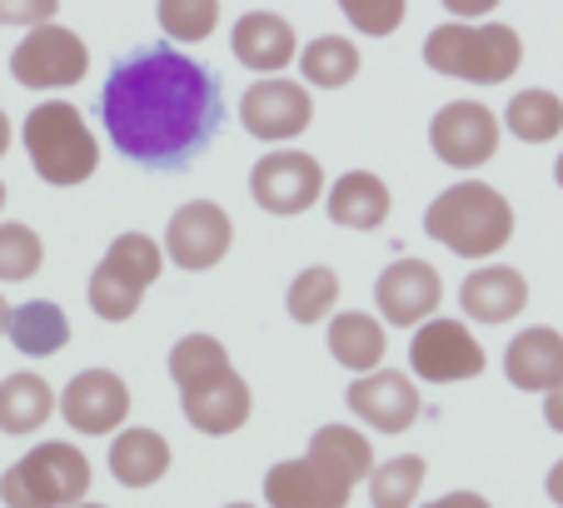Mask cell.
<instances>
[{"label":"cell","mask_w":563,"mask_h":508,"mask_svg":"<svg viewBox=\"0 0 563 508\" xmlns=\"http://www.w3.org/2000/svg\"><path fill=\"white\" fill-rule=\"evenodd\" d=\"M90 459L75 444H35L21 464L0 478V504L5 508H75L86 504Z\"/></svg>","instance_id":"5"},{"label":"cell","mask_w":563,"mask_h":508,"mask_svg":"<svg viewBox=\"0 0 563 508\" xmlns=\"http://www.w3.org/2000/svg\"><path fill=\"white\" fill-rule=\"evenodd\" d=\"M354 488L319 468L314 459H285L265 474V504L269 508H344Z\"/></svg>","instance_id":"15"},{"label":"cell","mask_w":563,"mask_h":508,"mask_svg":"<svg viewBox=\"0 0 563 508\" xmlns=\"http://www.w3.org/2000/svg\"><path fill=\"white\" fill-rule=\"evenodd\" d=\"M220 25V5L214 0H165L159 5V31L180 45H195Z\"/></svg>","instance_id":"33"},{"label":"cell","mask_w":563,"mask_h":508,"mask_svg":"<svg viewBox=\"0 0 563 508\" xmlns=\"http://www.w3.org/2000/svg\"><path fill=\"white\" fill-rule=\"evenodd\" d=\"M334 299H340V275H334L330 265H309L295 275L285 305H289V319H295V324H319V319L334 309Z\"/></svg>","instance_id":"31"},{"label":"cell","mask_w":563,"mask_h":508,"mask_svg":"<svg viewBox=\"0 0 563 508\" xmlns=\"http://www.w3.org/2000/svg\"><path fill=\"white\" fill-rule=\"evenodd\" d=\"M41 259H45V244L31 224H15V220L0 224V279H5V285L31 279L35 269H41Z\"/></svg>","instance_id":"32"},{"label":"cell","mask_w":563,"mask_h":508,"mask_svg":"<svg viewBox=\"0 0 563 508\" xmlns=\"http://www.w3.org/2000/svg\"><path fill=\"white\" fill-rule=\"evenodd\" d=\"M60 409V399H55V389L41 379V374H5L0 379V434H35L51 413Z\"/></svg>","instance_id":"23"},{"label":"cell","mask_w":563,"mask_h":508,"mask_svg":"<svg viewBox=\"0 0 563 508\" xmlns=\"http://www.w3.org/2000/svg\"><path fill=\"white\" fill-rule=\"evenodd\" d=\"M309 120H314V100H309L305 85L285 80V75L255 80L245 90V100H240V125L255 140H265V145H285V140L305 135Z\"/></svg>","instance_id":"10"},{"label":"cell","mask_w":563,"mask_h":508,"mask_svg":"<svg viewBox=\"0 0 563 508\" xmlns=\"http://www.w3.org/2000/svg\"><path fill=\"white\" fill-rule=\"evenodd\" d=\"M344 404H350L369 429H379V434H405L409 423L419 419V404L424 399H419L415 379H405L399 369H374L350 384Z\"/></svg>","instance_id":"14"},{"label":"cell","mask_w":563,"mask_h":508,"mask_svg":"<svg viewBox=\"0 0 563 508\" xmlns=\"http://www.w3.org/2000/svg\"><path fill=\"white\" fill-rule=\"evenodd\" d=\"M424 508H494L484 494H444V498H434V504H424Z\"/></svg>","instance_id":"38"},{"label":"cell","mask_w":563,"mask_h":508,"mask_svg":"<svg viewBox=\"0 0 563 508\" xmlns=\"http://www.w3.org/2000/svg\"><path fill=\"white\" fill-rule=\"evenodd\" d=\"M344 11V21L354 25V31H364V35H389V31H399V21H405V0H344L340 5Z\"/></svg>","instance_id":"35"},{"label":"cell","mask_w":563,"mask_h":508,"mask_svg":"<svg viewBox=\"0 0 563 508\" xmlns=\"http://www.w3.org/2000/svg\"><path fill=\"white\" fill-rule=\"evenodd\" d=\"M230 51L245 70H260L265 80H275V70H285V65L299 55L295 25L275 11H245L230 31Z\"/></svg>","instance_id":"16"},{"label":"cell","mask_w":563,"mask_h":508,"mask_svg":"<svg viewBox=\"0 0 563 508\" xmlns=\"http://www.w3.org/2000/svg\"><path fill=\"white\" fill-rule=\"evenodd\" d=\"M159 265H165L159 244L150 240V234H140V230H125V234H120V240L106 250V259H100V269H106L110 279H120V285L140 289V295H145V289L159 279Z\"/></svg>","instance_id":"27"},{"label":"cell","mask_w":563,"mask_h":508,"mask_svg":"<svg viewBox=\"0 0 563 508\" xmlns=\"http://www.w3.org/2000/svg\"><path fill=\"white\" fill-rule=\"evenodd\" d=\"M553 180H559V190H563V155L553 159Z\"/></svg>","instance_id":"42"},{"label":"cell","mask_w":563,"mask_h":508,"mask_svg":"<svg viewBox=\"0 0 563 508\" xmlns=\"http://www.w3.org/2000/svg\"><path fill=\"white\" fill-rule=\"evenodd\" d=\"M75 508H106V504H75Z\"/></svg>","instance_id":"44"},{"label":"cell","mask_w":563,"mask_h":508,"mask_svg":"<svg viewBox=\"0 0 563 508\" xmlns=\"http://www.w3.org/2000/svg\"><path fill=\"white\" fill-rule=\"evenodd\" d=\"M504 374L523 394H549L553 384H563V334L543 324L514 334L504 350Z\"/></svg>","instance_id":"18"},{"label":"cell","mask_w":563,"mask_h":508,"mask_svg":"<svg viewBox=\"0 0 563 508\" xmlns=\"http://www.w3.org/2000/svg\"><path fill=\"white\" fill-rule=\"evenodd\" d=\"M55 21V0H0V25H51Z\"/></svg>","instance_id":"36"},{"label":"cell","mask_w":563,"mask_h":508,"mask_svg":"<svg viewBox=\"0 0 563 508\" xmlns=\"http://www.w3.org/2000/svg\"><path fill=\"white\" fill-rule=\"evenodd\" d=\"M384 344H389L384 324L374 314H364V309H344V314L330 319V354H334V364L354 369L360 379L384 364Z\"/></svg>","instance_id":"22"},{"label":"cell","mask_w":563,"mask_h":508,"mask_svg":"<svg viewBox=\"0 0 563 508\" xmlns=\"http://www.w3.org/2000/svg\"><path fill=\"white\" fill-rule=\"evenodd\" d=\"M0 210H5V185H0Z\"/></svg>","instance_id":"43"},{"label":"cell","mask_w":563,"mask_h":508,"mask_svg":"<svg viewBox=\"0 0 563 508\" xmlns=\"http://www.w3.org/2000/svg\"><path fill=\"white\" fill-rule=\"evenodd\" d=\"M543 423H549L553 434H563V384H553V389L543 394Z\"/></svg>","instance_id":"37"},{"label":"cell","mask_w":563,"mask_h":508,"mask_svg":"<svg viewBox=\"0 0 563 508\" xmlns=\"http://www.w3.org/2000/svg\"><path fill=\"white\" fill-rule=\"evenodd\" d=\"M224 369H234V364L214 334H185L170 350V379L180 394L195 389V384H205V379H214V374H224Z\"/></svg>","instance_id":"29"},{"label":"cell","mask_w":563,"mask_h":508,"mask_svg":"<svg viewBox=\"0 0 563 508\" xmlns=\"http://www.w3.org/2000/svg\"><path fill=\"white\" fill-rule=\"evenodd\" d=\"M170 468V439H159L155 429H125L110 444V474L120 488H150Z\"/></svg>","instance_id":"21"},{"label":"cell","mask_w":563,"mask_h":508,"mask_svg":"<svg viewBox=\"0 0 563 508\" xmlns=\"http://www.w3.org/2000/svg\"><path fill=\"white\" fill-rule=\"evenodd\" d=\"M140 289H130V285H120V279H110L106 269L96 265V275H90V309H96L100 319H110V324H125L130 314L140 309Z\"/></svg>","instance_id":"34"},{"label":"cell","mask_w":563,"mask_h":508,"mask_svg":"<svg viewBox=\"0 0 563 508\" xmlns=\"http://www.w3.org/2000/svg\"><path fill=\"white\" fill-rule=\"evenodd\" d=\"M504 125L523 140V145H549L553 135H563V100L553 90H519L504 110Z\"/></svg>","instance_id":"28"},{"label":"cell","mask_w":563,"mask_h":508,"mask_svg":"<svg viewBox=\"0 0 563 508\" xmlns=\"http://www.w3.org/2000/svg\"><path fill=\"white\" fill-rule=\"evenodd\" d=\"M11 329V309H5V299H0V334Z\"/></svg>","instance_id":"41"},{"label":"cell","mask_w":563,"mask_h":508,"mask_svg":"<svg viewBox=\"0 0 563 508\" xmlns=\"http://www.w3.org/2000/svg\"><path fill=\"white\" fill-rule=\"evenodd\" d=\"M459 305L474 324H509V319L523 314L529 305V285H523L519 269L509 265H484L459 285Z\"/></svg>","instance_id":"19"},{"label":"cell","mask_w":563,"mask_h":508,"mask_svg":"<svg viewBox=\"0 0 563 508\" xmlns=\"http://www.w3.org/2000/svg\"><path fill=\"white\" fill-rule=\"evenodd\" d=\"M409 369L429 384H459L484 374V344L468 334V324L459 319H429V324L415 329L409 339Z\"/></svg>","instance_id":"8"},{"label":"cell","mask_w":563,"mask_h":508,"mask_svg":"<svg viewBox=\"0 0 563 508\" xmlns=\"http://www.w3.org/2000/svg\"><path fill=\"white\" fill-rule=\"evenodd\" d=\"M499 115L478 100H449L434 120H429V145L444 165L454 169H478L499 150Z\"/></svg>","instance_id":"9"},{"label":"cell","mask_w":563,"mask_h":508,"mask_svg":"<svg viewBox=\"0 0 563 508\" xmlns=\"http://www.w3.org/2000/svg\"><path fill=\"white\" fill-rule=\"evenodd\" d=\"M224 508H255V504H224Z\"/></svg>","instance_id":"45"},{"label":"cell","mask_w":563,"mask_h":508,"mask_svg":"<svg viewBox=\"0 0 563 508\" xmlns=\"http://www.w3.org/2000/svg\"><path fill=\"white\" fill-rule=\"evenodd\" d=\"M424 230L434 244H449L464 259H489L514 240V210L494 185L459 180L429 205Z\"/></svg>","instance_id":"2"},{"label":"cell","mask_w":563,"mask_h":508,"mask_svg":"<svg viewBox=\"0 0 563 508\" xmlns=\"http://www.w3.org/2000/svg\"><path fill=\"white\" fill-rule=\"evenodd\" d=\"M220 80L175 45H145L110 65L100 90L106 135L130 165L180 169L220 130Z\"/></svg>","instance_id":"1"},{"label":"cell","mask_w":563,"mask_h":508,"mask_svg":"<svg viewBox=\"0 0 563 508\" xmlns=\"http://www.w3.org/2000/svg\"><path fill=\"white\" fill-rule=\"evenodd\" d=\"M250 195L269 214H305L324 195V169L305 150H269L250 169Z\"/></svg>","instance_id":"7"},{"label":"cell","mask_w":563,"mask_h":508,"mask_svg":"<svg viewBox=\"0 0 563 508\" xmlns=\"http://www.w3.org/2000/svg\"><path fill=\"white\" fill-rule=\"evenodd\" d=\"M444 299V285H439V269L429 259H394L379 279H374V305H379L384 324H429Z\"/></svg>","instance_id":"12"},{"label":"cell","mask_w":563,"mask_h":508,"mask_svg":"<svg viewBox=\"0 0 563 508\" xmlns=\"http://www.w3.org/2000/svg\"><path fill=\"white\" fill-rule=\"evenodd\" d=\"M5 334H11V344L25 360H51V354H60L70 344V319L51 299H31V305L11 309V329Z\"/></svg>","instance_id":"24"},{"label":"cell","mask_w":563,"mask_h":508,"mask_svg":"<svg viewBox=\"0 0 563 508\" xmlns=\"http://www.w3.org/2000/svg\"><path fill=\"white\" fill-rule=\"evenodd\" d=\"M549 498H553V504L563 508V459H559V464L549 468Z\"/></svg>","instance_id":"39"},{"label":"cell","mask_w":563,"mask_h":508,"mask_svg":"<svg viewBox=\"0 0 563 508\" xmlns=\"http://www.w3.org/2000/svg\"><path fill=\"white\" fill-rule=\"evenodd\" d=\"M60 413H65V423H70L75 434H90V439L115 434L120 423H125V413H130V389H125L120 374L86 369V374H75V379L65 384Z\"/></svg>","instance_id":"13"},{"label":"cell","mask_w":563,"mask_h":508,"mask_svg":"<svg viewBox=\"0 0 563 508\" xmlns=\"http://www.w3.org/2000/svg\"><path fill=\"white\" fill-rule=\"evenodd\" d=\"M389 185L379 180V175H369V169H350V175H340V180L330 185V200H324V210H330V220L340 224V230H379L384 220H389Z\"/></svg>","instance_id":"20"},{"label":"cell","mask_w":563,"mask_h":508,"mask_svg":"<svg viewBox=\"0 0 563 508\" xmlns=\"http://www.w3.org/2000/svg\"><path fill=\"white\" fill-rule=\"evenodd\" d=\"M5 150H11V115L0 110V155H5Z\"/></svg>","instance_id":"40"},{"label":"cell","mask_w":563,"mask_h":508,"mask_svg":"<svg viewBox=\"0 0 563 508\" xmlns=\"http://www.w3.org/2000/svg\"><path fill=\"white\" fill-rule=\"evenodd\" d=\"M299 70H305V85H319V90H340L360 75V45L350 35H319L299 51Z\"/></svg>","instance_id":"26"},{"label":"cell","mask_w":563,"mask_h":508,"mask_svg":"<svg viewBox=\"0 0 563 508\" xmlns=\"http://www.w3.org/2000/svg\"><path fill=\"white\" fill-rule=\"evenodd\" d=\"M419 488H424V459L399 454V459H389V464H374L369 504L374 508H415Z\"/></svg>","instance_id":"30"},{"label":"cell","mask_w":563,"mask_h":508,"mask_svg":"<svg viewBox=\"0 0 563 508\" xmlns=\"http://www.w3.org/2000/svg\"><path fill=\"white\" fill-rule=\"evenodd\" d=\"M309 459H314L319 468H330L334 478H344L350 488L374 474V444L360 429H350V423H324V429L309 439Z\"/></svg>","instance_id":"25"},{"label":"cell","mask_w":563,"mask_h":508,"mask_svg":"<svg viewBox=\"0 0 563 508\" xmlns=\"http://www.w3.org/2000/svg\"><path fill=\"white\" fill-rule=\"evenodd\" d=\"M86 70H90L86 41L55 21L25 31V41L11 51V75L25 90H65V85L86 80Z\"/></svg>","instance_id":"6"},{"label":"cell","mask_w":563,"mask_h":508,"mask_svg":"<svg viewBox=\"0 0 563 508\" xmlns=\"http://www.w3.org/2000/svg\"><path fill=\"white\" fill-rule=\"evenodd\" d=\"M523 60V45L519 31L499 21H484V25H434L424 41V65L439 75H454V80L468 85H504Z\"/></svg>","instance_id":"4"},{"label":"cell","mask_w":563,"mask_h":508,"mask_svg":"<svg viewBox=\"0 0 563 508\" xmlns=\"http://www.w3.org/2000/svg\"><path fill=\"white\" fill-rule=\"evenodd\" d=\"M234 244V224L230 214L214 200H190L170 214L165 224V254L180 269H214Z\"/></svg>","instance_id":"11"},{"label":"cell","mask_w":563,"mask_h":508,"mask_svg":"<svg viewBox=\"0 0 563 508\" xmlns=\"http://www.w3.org/2000/svg\"><path fill=\"white\" fill-rule=\"evenodd\" d=\"M180 404H185V419H190L200 434H234V429L250 419V409H255L250 384L234 369H224V374H214V379L185 389Z\"/></svg>","instance_id":"17"},{"label":"cell","mask_w":563,"mask_h":508,"mask_svg":"<svg viewBox=\"0 0 563 508\" xmlns=\"http://www.w3.org/2000/svg\"><path fill=\"white\" fill-rule=\"evenodd\" d=\"M25 155L45 185H86L100 165V140L70 100H45L25 115Z\"/></svg>","instance_id":"3"}]
</instances>
